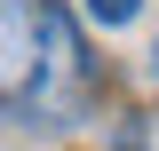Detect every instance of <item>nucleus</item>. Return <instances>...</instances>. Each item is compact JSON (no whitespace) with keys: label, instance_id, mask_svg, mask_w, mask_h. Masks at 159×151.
Returning <instances> with one entry per match:
<instances>
[{"label":"nucleus","instance_id":"f257e3e1","mask_svg":"<svg viewBox=\"0 0 159 151\" xmlns=\"http://www.w3.org/2000/svg\"><path fill=\"white\" fill-rule=\"evenodd\" d=\"M96 95V64L64 0H0V103L24 127H72Z\"/></svg>","mask_w":159,"mask_h":151},{"label":"nucleus","instance_id":"7ed1b4c3","mask_svg":"<svg viewBox=\"0 0 159 151\" xmlns=\"http://www.w3.org/2000/svg\"><path fill=\"white\" fill-rule=\"evenodd\" d=\"M151 64H159V48H151Z\"/></svg>","mask_w":159,"mask_h":151},{"label":"nucleus","instance_id":"f03ea898","mask_svg":"<svg viewBox=\"0 0 159 151\" xmlns=\"http://www.w3.org/2000/svg\"><path fill=\"white\" fill-rule=\"evenodd\" d=\"M80 8H88V24H103V32H119V24L143 16V0H80Z\"/></svg>","mask_w":159,"mask_h":151}]
</instances>
